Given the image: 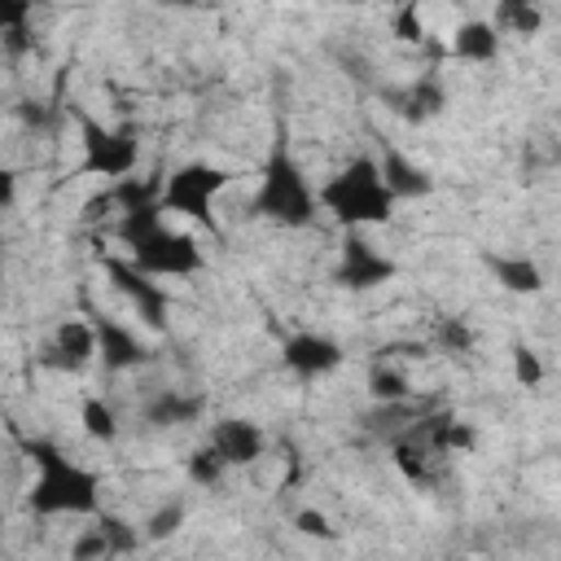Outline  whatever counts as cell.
<instances>
[{
    "label": "cell",
    "mask_w": 561,
    "mask_h": 561,
    "mask_svg": "<svg viewBox=\"0 0 561 561\" xmlns=\"http://www.w3.org/2000/svg\"><path fill=\"white\" fill-rule=\"evenodd\" d=\"M495 22L504 26V31H513V35H539V26H543V13H539V4L535 0H500V9H495Z\"/></svg>",
    "instance_id": "18"
},
{
    "label": "cell",
    "mask_w": 561,
    "mask_h": 561,
    "mask_svg": "<svg viewBox=\"0 0 561 561\" xmlns=\"http://www.w3.org/2000/svg\"><path fill=\"white\" fill-rule=\"evenodd\" d=\"M118 237L131 250V259L153 272V276H193L202 272V250L188 232H175L162 224V206H145V210H123L118 219Z\"/></svg>",
    "instance_id": "1"
},
{
    "label": "cell",
    "mask_w": 561,
    "mask_h": 561,
    "mask_svg": "<svg viewBox=\"0 0 561 561\" xmlns=\"http://www.w3.org/2000/svg\"><path fill=\"white\" fill-rule=\"evenodd\" d=\"M390 101H394V110H399L408 123H425V118H434V114L443 110V88H438L434 79H416V83H408L403 92H394Z\"/></svg>",
    "instance_id": "17"
},
{
    "label": "cell",
    "mask_w": 561,
    "mask_h": 561,
    "mask_svg": "<svg viewBox=\"0 0 561 561\" xmlns=\"http://www.w3.org/2000/svg\"><path fill=\"white\" fill-rule=\"evenodd\" d=\"M438 333H443V346H456V351H469V342H473V337H469V329H465V324H456V320H447Z\"/></svg>",
    "instance_id": "29"
},
{
    "label": "cell",
    "mask_w": 561,
    "mask_h": 561,
    "mask_svg": "<svg viewBox=\"0 0 561 561\" xmlns=\"http://www.w3.org/2000/svg\"><path fill=\"white\" fill-rule=\"evenodd\" d=\"M31 460H35V486H31V508L44 513V517H57V513H70V517H83V513H96V473H88L83 465L66 460L48 438H31L26 443Z\"/></svg>",
    "instance_id": "2"
},
{
    "label": "cell",
    "mask_w": 561,
    "mask_h": 561,
    "mask_svg": "<svg viewBox=\"0 0 561 561\" xmlns=\"http://www.w3.org/2000/svg\"><path fill=\"white\" fill-rule=\"evenodd\" d=\"M105 276L114 280V289L136 307V316L149 324V329H167V307H171V294L153 280V272H145L136 259H105Z\"/></svg>",
    "instance_id": "7"
},
{
    "label": "cell",
    "mask_w": 561,
    "mask_h": 561,
    "mask_svg": "<svg viewBox=\"0 0 561 561\" xmlns=\"http://www.w3.org/2000/svg\"><path fill=\"white\" fill-rule=\"evenodd\" d=\"M280 359H285V368L298 373V377H324V373H333V368L342 364V351H337V342L324 337V333H294V337H285Z\"/></svg>",
    "instance_id": "9"
},
{
    "label": "cell",
    "mask_w": 561,
    "mask_h": 561,
    "mask_svg": "<svg viewBox=\"0 0 561 561\" xmlns=\"http://www.w3.org/2000/svg\"><path fill=\"white\" fill-rule=\"evenodd\" d=\"M294 526H298L302 535H316V539H333V526H329V517H324V513H316V508H302V513L294 517Z\"/></svg>",
    "instance_id": "28"
},
{
    "label": "cell",
    "mask_w": 561,
    "mask_h": 561,
    "mask_svg": "<svg viewBox=\"0 0 561 561\" xmlns=\"http://www.w3.org/2000/svg\"><path fill=\"white\" fill-rule=\"evenodd\" d=\"M202 412H206V399H202V394H184V390H162V394H153V399L145 403V421H149V425H162V430L188 425V421H197Z\"/></svg>",
    "instance_id": "13"
},
{
    "label": "cell",
    "mask_w": 561,
    "mask_h": 561,
    "mask_svg": "<svg viewBox=\"0 0 561 561\" xmlns=\"http://www.w3.org/2000/svg\"><path fill=\"white\" fill-rule=\"evenodd\" d=\"M451 53H456L460 61L486 66V61L500 57V31H495L491 22H465V26H456V35H451Z\"/></svg>",
    "instance_id": "15"
},
{
    "label": "cell",
    "mask_w": 561,
    "mask_h": 561,
    "mask_svg": "<svg viewBox=\"0 0 561 561\" xmlns=\"http://www.w3.org/2000/svg\"><path fill=\"white\" fill-rule=\"evenodd\" d=\"M96 355H101L105 368H114V373L140 368V364L149 359L145 342H140L127 324H118V320H96Z\"/></svg>",
    "instance_id": "12"
},
{
    "label": "cell",
    "mask_w": 561,
    "mask_h": 561,
    "mask_svg": "<svg viewBox=\"0 0 561 561\" xmlns=\"http://www.w3.org/2000/svg\"><path fill=\"white\" fill-rule=\"evenodd\" d=\"M96 526H101V535L110 539V552H131V548L140 543V535H136V530H131L123 517H110V513H105Z\"/></svg>",
    "instance_id": "23"
},
{
    "label": "cell",
    "mask_w": 561,
    "mask_h": 561,
    "mask_svg": "<svg viewBox=\"0 0 561 561\" xmlns=\"http://www.w3.org/2000/svg\"><path fill=\"white\" fill-rule=\"evenodd\" d=\"M486 267H491V276H495L508 294H539V289H543V272H539V263L526 259V254H491Z\"/></svg>",
    "instance_id": "14"
},
{
    "label": "cell",
    "mask_w": 561,
    "mask_h": 561,
    "mask_svg": "<svg viewBox=\"0 0 561 561\" xmlns=\"http://www.w3.org/2000/svg\"><path fill=\"white\" fill-rule=\"evenodd\" d=\"M394 272H399V267H394V259H390V254H381L373 241H364V237H355V232L342 241L337 285H346V289H373V285H386Z\"/></svg>",
    "instance_id": "8"
},
{
    "label": "cell",
    "mask_w": 561,
    "mask_h": 561,
    "mask_svg": "<svg viewBox=\"0 0 561 561\" xmlns=\"http://www.w3.org/2000/svg\"><path fill=\"white\" fill-rule=\"evenodd\" d=\"M158 4H180V9H188V4H202V0H158Z\"/></svg>",
    "instance_id": "30"
},
{
    "label": "cell",
    "mask_w": 561,
    "mask_h": 561,
    "mask_svg": "<svg viewBox=\"0 0 561 561\" xmlns=\"http://www.w3.org/2000/svg\"><path fill=\"white\" fill-rule=\"evenodd\" d=\"M31 4H35V0H0V26H4V35H9V48H22Z\"/></svg>",
    "instance_id": "21"
},
{
    "label": "cell",
    "mask_w": 561,
    "mask_h": 561,
    "mask_svg": "<svg viewBox=\"0 0 561 561\" xmlns=\"http://www.w3.org/2000/svg\"><path fill=\"white\" fill-rule=\"evenodd\" d=\"M70 557L75 561H88V557H110V539L101 535V526H92L75 548H70Z\"/></svg>",
    "instance_id": "27"
},
{
    "label": "cell",
    "mask_w": 561,
    "mask_h": 561,
    "mask_svg": "<svg viewBox=\"0 0 561 561\" xmlns=\"http://www.w3.org/2000/svg\"><path fill=\"white\" fill-rule=\"evenodd\" d=\"M368 390H373V399H386V403L408 399V381H403V373H394V368H373Z\"/></svg>",
    "instance_id": "22"
},
{
    "label": "cell",
    "mask_w": 561,
    "mask_h": 561,
    "mask_svg": "<svg viewBox=\"0 0 561 561\" xmlns=\"http://www.w3.org/2000/svg\"><path fill=\"white\" fill-rule=\"evenodd\" d=\"M180 522H184V504H162V508L149 517L145 535H149V539H167V535L180 530Z\"/></svg>",
    "instance_id": "26"
},
{
    "label": "cell",
    "mask_w": 561,
    "mask_h": 561,
    "mask_svg": "<svg viewBox=\"0 0 561 561\" xmlns=\"http://www.w3.org/2000/svg\"><path fill=\"white\" fill-rule=\"evenodd\" d=\"M79 145H83V171L88 175H131L140 162V140L136 127H105L92 114H79Z\"/></svg>",
    "instance_id": "5"
},
{
    "label": "cell",
    "mask_w": 561,
    "mask_h": 561,
    "mask_svg": "<svg viewBox=\"0 0 561 561\" xmlns=\"http://www.w3.org/2000/svg\"><path fill=\"white\" fill-rule=\"evenodd\" d=\"M254 210L280 228H307L320 210V193H311L302 167L285 153V145L272 149L267 167H263V184L254 193Z\"/></svg>",
    "instance_id": "4"
},
{
    "label": "cell",
    "mask_w": 561,
    "mask_h": 561,
    "mask_svg": "<svg viewBox=\"0 0 561 561\" xmlns=\"http://www.w3.org/2000/svg\"><path fill=\"white\" fill-rule=\"evenodd\" d=\"M381 175H386V184H390L394 197H425L434 188V180L416 162H408L399 149H386L381 153Z\"/></svg>",
    "instance_id": "16"
},
{
    "label": "cell",
    "mask_w": 561,
    "mask_h": 561,
    "mask_svg": "<svg viewBox=\"0 0 561 561\" xmlns=\"http://www.w3.org/2000/svg\"><path fill=\"white\" fill-rule=\"evenodd\" d=\"M513 377L522 386H539L543 381V364H539V355L530 346H513Z\"/></svg>",
    "instance_id": "25"
},
{
    "label": "cell",
    "mask_w": 561,
    "mask_h": 561,
    "mask_svg": "<svg viewBox=\"0 0 561 561\" xmlns=\"http://www.w3.org/2000/svg\"><path fill=\"white\" fill-rule=\"evenodd\" d=\"M92 355H96V324L66 320V324H57V333H53V342L44 351V364H53L61 373H79Z\"/></svg>",
    "instance_id": "10"
},
{
    "label": "cell",
    "mask_w": 561,
    "mask_h": 561,
    "mask_svg": "<svg viewBox=\"0 0 561 561\" xmlns=\"http://www.w3.org/2000/svg\"><path fill=\"white\" fill-rule=\"evenodd\" d=\"M224 469H228V460L206 443V447H197L193 456H188V478L197 482V486H215L219 478H224Z\"/></svg>",
    "instance_id": "20"
},
{
    "label": "cell",
    "mask_w": 561,
    "mask_h": 561,
    "mask_svg": "<svg viewBox=\"0 0 561 561\" xmlns=\"http://www.w3.org/2000/svg\"><path fill=\"white\" fill-rule=\"evenodd\" d=\"M386 4H416V0H386Z\"/></svg>",
    "instance_id": "31"
},
{
    "label": "cell",
    "mask_w": 561,
    "mask_h": 561,
    "mask_svg": "<svg viewBox=\"0 0 561 561\" xmlns=\"http://www.w3.org/2000/svg\"><path fill=\"white\" fill-rule=\"evenodd\" d=\"M228 180H232V175H228L224 167L188 162V167L171 171V180H167V188H162V210H180V215L197 219L202 228H219L210 202H215L219 188H228Z\"/></svg>",
    "instance_id": "6"
},
{
    "label": "cell",
    "mask_w": 561,
    "mask_h": 561,
    "mask_svg": "<svg viewBox=\"0 0 561 561\" xmlns=\"http://www.w3.org/2000/svg\"><path fill=\"white\" fill-rule=\"evenodd\" d=\"M394 35H399L403 44H421V35H425V26H421V0H416V4H399V13H394Z\"/></svg>",
    "instance_id": "24"
},
{
    "label": "cell",
    "mask_w": 561,
    "mask_h": 561,
    "mask_svg": "<svg viewBox=\"0 0 561 561\" xmlns=\"http://www.w3.org/2000/svg\"><path fill=\"white\" fill-rule=\"evenodd\" d=\"M210 447L228 460V465H250L263 456V430L254 421H241V416H228V421H215L210 425Z\"/></svg>",
    "instance_id": "11"
},
{
    "label": "cell",
    "mask_w": 561,
    "mask_h": 561,
    "mask_svg": "<svg viewBox=\"0 0 561 561\" xmlns=\"http://www.w3.org/2000/svg\"><path fill=\"white\" fill-rule=\"evenodd\" d=\"M394 193L381 175V162L373 158H355L351 167H342L324 188H320V206L346 224V228H364V224H386L394 215Z\"/></svg>",
    "instance_id": "3"
},
{
    "label": "cell",
    "mask_w": 561,
    "mask_h": 561,
    "mask_svg": "<svg viewBox=\"0 0 561 561\" xmlns=\"http://www.w3.org/2000/svg\"><path fill=\"white\" fill-rule=\"evenodd\" d=\"M79 421H83V434H88V438H96V443L118 438V416H114V408H110L105 399H83Z\"/></svg>",
    "instance_id": "19"
},
{
    "label": "cell",
    "mask_w": 561,
    "mask_h": 561,
    "mask_svg": "<svg viewBox=\"0 0 561 561\" xmlns=\"http://www.w3.org/2000/svg\"><path fill=\"white\" fill-rule=\"evenodd\" d=\"M337 4H364V0H337Z\"/></svg>",
    "instance_id": "32"
}]
</instances>
